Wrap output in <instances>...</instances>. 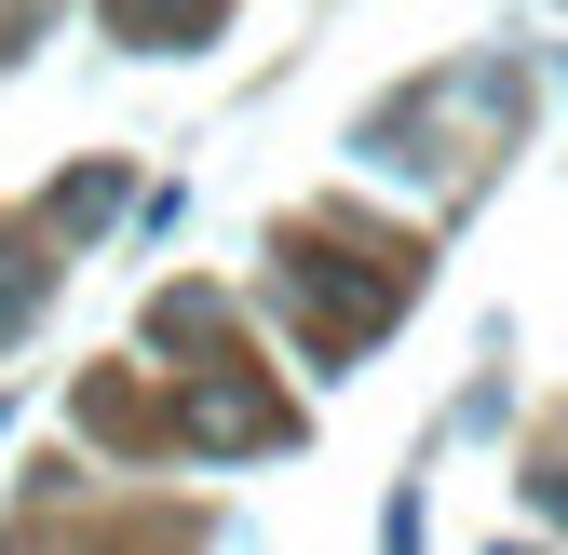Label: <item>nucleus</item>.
Returning <instances> with one entry per match:
<instances>
[{"mask_svg":"<svg viewBox=\"0 0 568 555\" xmlns=\"http://www.w3.org/2000/svg\"><path fill=\"white\" fill-rule=\"evenodd\" d=\"M271 299H284V325L312 339V366H352V353H366V339L406 312V258H393V244L284 231V244H271Z\"/></svg>","mask_w":568,"mask_h":555,"instance_id":"nucleus-1","label":"nucleus"},{"mask_svg":"<svg viewBox=\"0 0 568 555\" xmlns=\"http://www.w3.org/2000/svg\"><path fill=\"white\" fill-rule=\"evenodd\" d=\"M298 434V406H284L257 366H190V393H176V447H203V461H257V447H284Z\"/></svg>","mask_w":568,"mask_h":555,"instance_id":"nucleus-2","label":"nucleus"},{"mask_svg":"<svg viewBox=\"0 0 568 555\" xmlns=\"http://www.w3.org/2000/svg\"><path fill=\"white\" fill-rule=\"evenodd\" d=\"M109 14V41H135V54H203L231 28V0H95Z\"/></svg>","mask_w":568,"mask_h":555,"instance_id":"nucleus-3","label":"nucleus"},{"mask_svg":"<svg viewBox=\"0 0 568 555\" xmlns=\"http://www.w3.org/2000/svg\"><path fill=\"white\" fill-rule=\"evenodd\" d=\"M82 434H109V447H150V434H176V421H163V406L135 393V380H82Z\"/></svg>","mask_w":568,"mask_h":555,"instance_id":"nucleus-4","label":"nucleus"},{"mask_svg":"<svg viewBox=\"0 0 568 555\" xmlns=\"http://www.w3.org/2000/svg\"><path fill=\"white\" fill-rule=\"evenodd\" d=\"M217 325H231L217 285H163V299H150V339H163V353H190V339H217Z\"/></svg>","mask_w":568,"mask_h":555,"instance_id":"nucleus-5","label":"nucleus"},{"mask_svg":"<svg viewBox=\"0 0 568 555\" xmlns=\"http://www.w3.org/2000/svg\"><path fill=\"white\" fill-rule=\"evenodd\" d=\"M41 299H54V258H41V244H0V339H14Z\"/></svg>","mask_w":568,"mask_h":555,"instance_id":"nucleus-6","label":"nucleus"},{"mask_svg":"<svg viewBox=\"0 0 568 555\" xmlns=\"http://www.w3.org/2000/svg\"><path fill=\"white\" fill-rule=\"evenodd\" d=\"M419 542H434V515H419V488H393L379 502V555H419Z\"/></svg>","mask_w":568,"mask_h":555,"instance_id":"nucleus-7","label":"nucleus"},{"mask_svg":"<svg viewBox=\"0 0 568 555\" xmlns=\"http://www.w3.org/2000/svg\"><path fill=\"white\" fill-rule=\"evenodd\" d=\"M109 203H122V176H68V190H54V218H68V231H95Z\"/></svg>","mask_w":568,"mask_h":555,"instance_id":"nucleus-8","label":"nucleus"},{"mask_svg":"<svg viewBox=\"0 0 568 555\" xmlns=\"http://www.w3.org/2000/svg\"><path fill=\"white\" fill-rule=\"evenodd\" d=\"M541 502H555V515H568V461H555V474H541Z\"/></svg>","mask_w":568,"mask_h":555,"instance_id":"nucleus-9","label":"nucleus"}]
</instances>
